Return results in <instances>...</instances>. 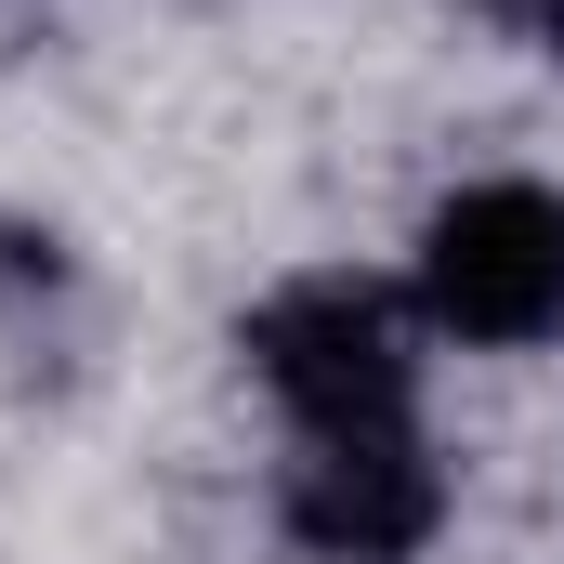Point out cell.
Listing matches in <instances>:
<instances>
[{
  "mask_svg": "<svg viewBox=\"0 0 564 564\" xmlns=\"http://www.w3.org/2000/svg\"><path fill=\"white\" fill-rule=\"evenodd\" d=\"M250 368L302 433H408V315L368 276H302L250 315Z\"/></svg>",
  "mask_w": 564,
  "mask_h": 564,
  "instance_id": "6da1fadb",
  "label": "cell"
},
{
  "mask_svg": "<svg viewBox=\"0 0 564 564\" xmlns=\"http://www.w3.org/2000/svg\"><path fill=\"white\" fill-rule=\"evenodd\" d=\"M421 302L433 328L512 355V341H552L564 328V197L539 184H459L421 237Z\"/></svg>",
  "mask_w": 564,
  "mask_h": 564,
  "instance_id": "7a4b0ae2",
  "label": "cell"
},
{
  "mask_svg": "<svg viewBox=\"0 0 564 564\" xmlns=\"http://www.w3.org/2000/svg\"><path fill=\"white\" fill-rule=\"evenodd\" d=\"M446 512L421 433H315L302 473H289V539L328 564H408Z\"/></svg>",
  "mask_w": 564,
  "mask_h": 564,
  "instance_id": "3957f363",
  "label": "cell"
},
{
  "mask_svg": "<svg viewBox=\"0 0 564 564\" xmlns=\"http://www.w3.org/2000/svg\"><path fill=\"white\" fill-rule=\"evenodd\" d=\"M525 13H539V40H552V53H564V0H525Z\"/></svg>",
  "mask_w": 564,
  "mask_h": 564,
  "instance_id": "277c9868",
  "label": "cell"
}]
</instances>
